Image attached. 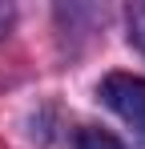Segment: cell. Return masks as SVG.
Masks as SVG:
<instances>
[{
    "label": "cell",
    "mask_w": 145,
    "mask_h": 149,
    "mask_svg": "<svg viewBox=\"0 0 145 149\" xmlns=\"http://www.w3.org/2000/svg\"><path fill=\"white\" fill-rule=\"evenodd\" d=\"M101 101L145 141V77L109 73L105 81H101Z\"/></svg>",
    "instance_id": "1"
},
{
    "label": "cell",
    "mask_w": 145,
    "mask_h": 149,
    "mask_svg": "<svg viewBox=\"0 0 145 149\" xmlns=\"http://www.w3.org/2000/svg\"><path fill=\"white\" fill-rule=\"evenodd\" d=\"M77 149H125L113 137V133H105V129H93V125H85L81 133H77Z\"/></svg>",
    "instance_id": "2"
},
{
    "label": "cell",
    "mask_w": 145,
    "mask_h": 149,
    "mask_svg": "<svg viewBox=\"0 0 145 149\" xmlns=\"http://www.w3.org/2000/svg\"><path fill=\"white\" fill-rule=\"evenodd\" d=\"M129 40L145 52V4H133L129 8Z\"/></svg>",
    "instance_id": "3"
},
{
    "label": "cell",
    "mask_w": 145,
    "mask_h": 149,
    "mask_svg": "<svg viewBox=\"0 0 145 149\" xmlns=\"http://www.w3.org/2000/svg\"><path fill=\"white\" fill-rule=\"evenodd\" d=\"M8 24H12V8H8V4H0V36L8 32Z\"/></svg>",
    "instance_id": "4"
}]
</instances>
